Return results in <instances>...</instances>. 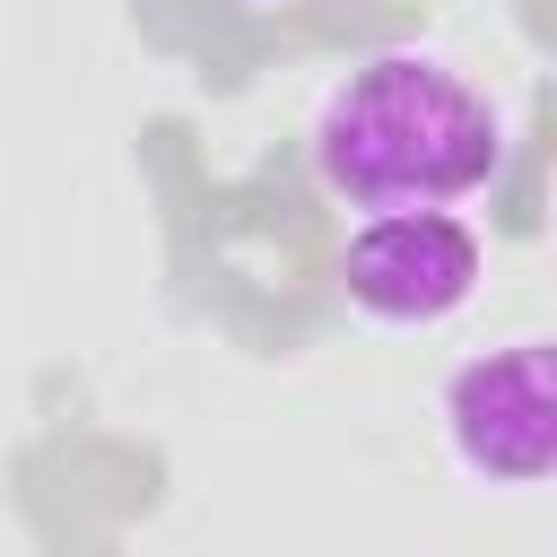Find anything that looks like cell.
<instances>
[{"mask_svg":"<svg viewBox=\"0 0 557 557\" xmlns=\"http://www.w3.org/2000/svg\"><path fill=\"white\" fill-rule=\"evenodd\" d=\"M513 157V122L435 52L357 61L313 113V174L348 209H453Z\"/></svg>","mask_w":557,"mask_h":557,"instance_id":"cell-1","label":"cell"},{"mask_svg":"<svg viewBox=\"0 0 557 557\" xmlns=\"http://www.w3.org/2000/svg\"><path fill=\"white\" fill-rule=\"evenodd\" d=\"M487 278V244L453 209H366V226L339 252V287L383 331H435L453 322Z\"/></svg>","mask_w":557,"mask_h":557,"instance_id":"cell-2","label":"cell"},{"mask_svg":"<svg viewBox=\"0 0 557 557\" xmlns=\"http://www.w3.org/2000/svg\"><path fill=\"white\" fill-rule=\"evenodd\" d=\"M453 461L487 487H540L557 461V366L548 339H505L444 383Z\"/></svg>","mask_w":557,"mask_h":557,"instance_id":"cell-3","label":"cell"},{"mask_svg":"<svg viewBox=\"0 0 557 557\" xmlns=\"http://www.w3.org/2000/svg\"><path fill=\"white\" fill-rule=\"evenodd\" d=\"M244 9H287V0H244Z\"/></svg>","mask_w":557,"mask_h":557,"instance_id":"cell-4","label":"cell"}]
</instances>
